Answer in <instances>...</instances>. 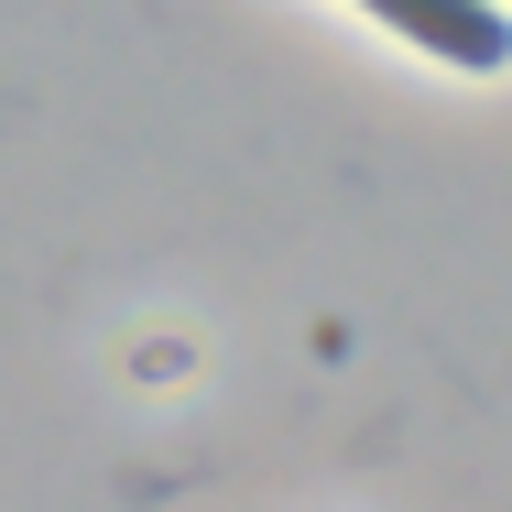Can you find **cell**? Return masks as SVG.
<instances>
[{
	"instance_id": "cell-1",
	"label": "cell",
	"mask_w": 512,
	"mask_h": 512,
	"mask_svg": "<svg viewBox=\"0 0 512 512\" xmlns=\"http://www.w3.org/2000/svg\"><path fill=\"white\" fill-rule=\"evenodd\" d=\"M360 11H382V22L404 33V44L447 55V66H469V77L512 66V22L491 11V0H360Z\"/></svg>"
}]
</instances>
